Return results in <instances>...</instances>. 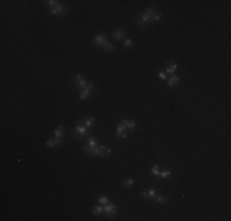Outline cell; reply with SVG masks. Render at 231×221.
<instances>
[{
  "mask_svg": "<svg viewBox=\"0 0 231 221\" xmlns=\"http://www.w3.org/2000/svg\"><path fill=\"white\" fill-rule=\"evenodd\" d=\"M89 135V129L85 127V125H76L74 128V130L71 133V136L76 140H80V139H84Z\"/></svg>",
  "mask_w": 231,
  "mask_h": 221,
  "instance_id": "6da1fadb",
  "label": "cell"
},
{
  "mask_svg": "<svg viewBox=\"0 0 231 221\" xmlns=\"http://www.w3.org/2000/svg\"><path fill=\"white\" fill-rule=\"evenodd\" d=\"M97 149H98V145H97V139L90 136L89 138V144L84 146V150L85 152L90 155V156H96V152H97Z\"/></svg>",
  "mask_w": 231,
  "mask_h": 221,
  "instance_id": "7a4b0ae2",
  "label": "cell"
},
{
  "mask_svg": "<svg viewBox=\"0 0 231 221\" xmlns=\"http://www.w3.org/2000/svg\"><path fill=\"white\" fill-rule=\"evenodd\" d=\"M107 43H108V38H107V36H104L103 33H100L94 38V44L96 47H98V48H103Z\"/></svg>",
  "mask_w": 231,
  "mask_h": 221,
  "instance_id": "3957f363",
  "label": "cell"
},
{
  "mask_svg": "<svg viewBox=\"0 0 231 221\" xmlns=\"http://www.w3.org/2000/svg\"><path fill=\"white\" fill-rule=\"evenodd\" d=\"M103 211L104 214H106L107 218H114V216L117 215V213H118V209H117V206L114 204H106L103 206Z\"/></svg>",
  "mask_w": 231,
  "mask_h": 221,
  "instance_id": "277c9868",
  "label": "cell"
},
{
  "mask_svg": "<svg viewBox=\"0 0 231 221\" xmlns=\"http://www.w3.org/2000/svg\"><path fill=\"white\" fill-rule=\"evenodd\" d=\"M74 84H75V86L80 90V92H81V91L86 87V85L89 84V81L86 80L82 75H76L75 77H74Z\"/></svg>",
  "mask_w": 231,
  "mask_h": 221,
  "instance_id": "5b68a950",
  "label": "cell"
},
{
  "mask_svg": "<svg viewBox=\"0 0 231 221\" xmlns=\"http://www.w3.org/2000/svg\"><path fill=\"white\" fill-rule=\"evenodd\" d=\"M68 10L69 9L65 6V5H62V4H59L57 7H54V9H52V11H51V14L53 15V16H63V15H65L68 12Z\"/></svg>",
  "mask_w": 231,
  "mask_h": 221,
  "instance_id": "8992f818",
  "label": "cell"
},
{
  "mask_svg": "<svg viewBox=\"0 0 231 221\" xmlns=\"http://www.w3.org/2000/svg\"><path fill=\"white\" fill-rule=\"evenodd\" d=\"M92 89H94V84H92V82H89V84L86 85V87L80 92V99H86V98H88L90 96Z\"/></svg>",
  "mask_w": 231,
  "mask_h": 221,
  "instance_id": "52a82bcc",
  "label": "cell"
},
{
  "mask_svg": "<svg viewBox=\"0 0 231 221\" xmlns=\"http://www.w3.org/2000/svg\"><path fill=\"white\" fill-rule=\"evenodd\" d=\"M149 21H151V16L145 14V12H143V14L139 16V19H138V25L140 26V27H144V26L147 25Z\"/></svg>",
  "mask_w": 231,
  "mask_h": 221,
  "instance_id": "ba28073f",
  "label": "cell"
},
{
  "mask_svg": "<svg viewBox=\"0 0 231 221\" xmlns=\"http://www.w3.org/2000/svg\"><path fill=\"white\" fill-rule=\"evenodd\" d=\"M113 38H114L116 41H124L125 38H127V32L123 31V30H116L114 32H113Z\"/></svg>",
  "mask_w": 231,
  "mask_h": 221,
  "instance_id": "9c48e42d",
  "label": "cell"
},
{
  "mask_svg": "<svg viewBox=\"0 0 231 221\" xmlns=\"http://www.w3.org/2000/svg\"><path fill=\"white\" fill-rule=\"evenodd\" d=\"M110 154H111V149L108 146H98L96 156H97V157H103V156L110 155Z\"/></svg>",
  "mask_w": 231,
  "mask_h": 221,
  "instance_id": "30bf717a",
  "label": "cell"
},
{
  "mask_svg": "<svg viewBox=\"0 0 231 221\" xmlns=\"http://www.w3.org/2000/svg\"><path fill=\"white\" fill-rule=\"evenodd\" d=\"M158 194V192H156V189H154V188H150V189H147L146 192H143L141 194H140V197L143 198V199H154V197Z\"/></svg>",
  "mask_w": 231,
  "mask_h": 221,
  "instance_id": "8fae6325",
  "label": "cell"
},
{
  "mask_svg": "<svg viewBox=\"0 0 231 221\" xmlns=\"http://www.w3.org/2000/svg\"><path fill=\"white\" fill-rule=\"evenodd\" d=\"M167 84H168L170 87H176V86L180 84V77H178L177 75H172V76L168 79Z\"/></svg>",
  "mask_w": 231,
  "mask_h": 221,
  "instance_id": "7c38bea8",
  "label": "cell"
},
{
  "mask_svg": "<svg viewBox=\"0 0 231 221\" xmlns=\"http://www.w3.org/2000/svg\"><path fill=\"white\" fill-rule=\"evenodd\" d=\"M168 202V199H167V197H165V195H156L154 197V203H156V204H166V203Z\"/></svg>",
  "mask_w": 231,
  "mask_h": 221,
  "instance_id": "4fadbf2b",
  "label": "cell"
},
{
  "mask_svg": "<svg viewBox=\"0 0 231 221\" xmlns=\"http://www.w3.org/2000/svg\"><path fill=\"white\" fill-rule=\"evenodd\" d=\"M122 185H123V188H125V189L132 188L134 185V178L133 177H128V178H125L123 181V183H122Z\"/></svg>",
  "mask_w": 231,
  "mask_h": 221,
  "instance_id": "5bb4252c",
  "label": "cell"
},
{
  "mask_svg": "<svg viewBox=\"0 0 231 221\" xmlns=\"http://www.w3.org/2000/svg\"><path fill=\"white\" fill-rule=\"evenodd\" d=\"M95 122H96V119L94 118V117H88V118L84 119V125H85V127L88 128V129H90V128L94 125Z\"/></svg>",
  "mask_w": 231,
  "mask_h": 221,
  "instance_id": "9a60e30c",
  "label": "cell"
},
{
  "mask_svg": "<svg viewBox=\"0 0 231 221\" xmlns=\"http://www.w3.org/2000/svg\"><path fill=\"white\" fill-rule=\"evenodd\" d=\"M54 134H55V138H60V139H63V136H64V127L63 125L57 127L55 130H54Z\"/></svg>",
  "mask_w": 231,
  "mask_h": 221,
  "instance_id": "2e32d148",
  "label": "cell"
},
{
  "mask_svg": "<svg viewBox=\"0 0 231 221\" xmlns=\"http://www.w3.org/2000/svg\"><path fill=\"white\" fill-rule=\"evenodd\" d=\"M123 123L125 124V127H127V129H129V130H133V129L137 127V123L134 122V120H130V119H124Z\"/></svg>",
  "mask_w": 231,
  "mask_h": 221,
  "instance_id": "e0dca14e",
  "label": "cell"
},
{
  "mask_svg": "<svg viewBox=\"0 0 231 221\" xmlns=\"http://www.w3.org/2000/svg\"><path fill=\"white\" fill-rule=\"evenodd\" d=\"M170 176H171V171H170V170H165L162 172H160V175H159L160 179H167Z\"/></svg>",
  "mask_w": 231,
  "mask_h": 221,
  "instance_id": "ac0fdd59",
  "label": "cell"
},
{
  "mask_svg": "<svg viewBox=\"0 0 231 221\" xmlns=\"http://www.w3.org/2000/svg\"><path fill=\"white\" fill-rule=\"evenodd\" d=\"M151 175L159 177V175H160V167L158 166V165H154V166L151 167Z\"/></svg>",
  "mask_w": 231,
  "mask_h": 221,
  "instance_id": "d6986e66",
  "label": "cell"
},
{
  "mask_svg": "<svg viewBox=\"0 0 231 221\" xmlns=\"http://www.w3.org/2000/svg\"><path fill=\"white\" fill-rule=\"evenodd\" d=\"M103 50H104V52H107V53H112V52L114 50V47H113V44H112V43H110V42H108L107 44L103 47Z\"/></svg>",
  "mask_w": 231,
  "mask_h": 221,
  "instance_id": "ffe728a7",
  "label": "cell"
},
{
  "mask_svg": "<svg viewBox=\"0 0 231 221\" xmlns=\"http://www.w3.org/2000/svg\"><path fill=\"white\" fill-rule=\"evenodd\" d=\"M124 132H127V127H125V124L122 122L117 125V133H124Z\"/></svg>",
  "mask_w": 231,
  "mask_h": 221,
  "instance_id": "44dd1931",
  "label": "cell"
},
{
  "mask_svg": "<svg viewBox=\"0 0 231 221\" xmlns=\"http://www.w3.org/2000/svg\"><path fill=\"white\" fill-rule=\"evenodd\" d=\"M177 64L176 63H173V64H171V65H170L167 69H166V71L167 73H170V74H172V75H173V73H175L176 70H177Z\"/></svg>",
  "mask_w": 231,
  "mask_h": 221,
  "instance_id": "7402d4cb",
  "label": "cell"
},
{
  "mask_svg": "<svg viewBox=\"0 0 231 221\" xmlns=\"http://www.w3.org/2000/svg\"><path fill=\"white\" fill-rule=\"evenodd\" d=\"M97 200H98L100 204H102V205L108 204V197H107V195H101V197L97 199Z\"/></svg>",
  "mask_w": 231,
  "mask_h": 221,
  "instance_id": "603a6c76",
  "label": "cell"
},
{
  "mask_svg": "<svg viewBox=\"0 0 231 221\" xmlns=\"http://www.w3.org/2000/svg\"><path fill=\"white\" fill-rule=\"evenodd\" d=\"M123 46L125 47V48H132L133 47V41L130 40V38H125V40L123 41Z\"/></svg>",
  "mask_w": 231,
  "mask_h": 221,
  "instance_id": "cb8c5ba5",
  "label": "cell"
},
{
  "mask_svg": "<svg viewBox=\"0 0 231 221\" xmlns=\"http://www.w3.org/2000/svg\"><path fill=\"white\" fill-rule=\"evenodd\" d=\"M103 211V208L102 206H95L94 208V210H92V213H94V215H96V216H98V215H101V213Z\"/></svg>",
  "mask_w": 231,
  "mask_h": 221,
  "instance_id": "d4e9b609",
  "label": "cell"
},
{
  "mask_svg": "<svg viewBox=\"0 0 231 221\" xmlns=\"http://www.w3.org/2000/svg\"><path fill=\"white\" fill-rule=\"evenodd\" d=\"M46 4H47V6H51L54 9L59 5V1H57V0H49V1H46Z\"/></svg>",
  "mask_w": 231,
  "mask_h": 221,
  "instance_id": "484cf974",
  "label": "cell"
},
{
  "mask_svg": "<svg viewBox=\"0 0 231 221\" xmlns=\"http://www.w3.org/2000/svg\"><path fill=\"white\" fill-rule=\"evenodd\" d=\"M161 20V15L159 14V12H156V14H154L151 16V21L152 22H158V21H160Z\"/></svg>",
  "mask_w": 231,
  "mask_h": 221,
  "instance_id": "4316f807",
  "label": "cell"
},
{
  "mask_svg": "<svg viewBox=\"0 0 231 221\" xmlns=\"http://www.w3.org/2000/svg\"><path fill=\"white\" fill-rule=\"evenodd\" d=\"M144 12H145V14H147V15H150V16H152L154 14H156V12H158V11H156V9H154V7H150V9H147V10H145Z\"/></svg>",
  "mask_w": 231,
  "mask_h": 221,
  "instance_id": "83f0119b",
  "label": "cell"
},
{
  "mask_svg": "<svg viewBox=\"0 0 231 221\" xmlns=\"http://www.w3.org/2000/svg\"><path fill=\"white\" fill-rule=\"evenodd\" d=\"M47 146H48V147H51V149H52V147H54V146H57V145H55V140H54V139H49V140H47Z\"/></svg>",
  "mask_w": 231,
  "mask_h": 221,
  "instance_id": "f1b7e54d",
  "label": "cell"
},
{
  "mask_svg": "<svg viewBox=\"0 0 231 221\" xmlns=\"http://www.w3.org/2000/svg\"><path fill=\"white\" fill-rule=\"evenodd\" d=\"M117 136H118L119 139H127L128 133L127 132H124V133H117Z\"/></svg>",
  "mask_w": 231,
  "mask_h": 221,
  "instance_id": "f546056e",
  "label": "cell"
},
{
  "mask_svg": "<svg viewBox=\"0 0 231 221\" xmlns=\"http://www.w3.org/2000/svg\"><path fill=\"white\" fill-rule=\"evenodd\" d=\"M55 145L57 146H60V145H63V139H60V138H55Z\"/></svg>",
  "mask_w": 231,
  "mask_h": 221,
  "instance_id": "4dcf8cb0",
  "label": "cell"
},
{
  "mask_svg": "<svg viewBox=\"0 0 231 221\" xmlns=\"http://www.w3.org/2000/svg\"><path fill=\"white\" fill-rule=\"evenodd\" d=\"M159 77H160L161 80H167V76H166V74H165V73H162V71H161V73L159 74Z\"/></svg>",
  "mask_w": 231,
  "mask_h": 221,
  "instance_id": "1f68e13d",
  "label": "cell"
}]
</instances>
